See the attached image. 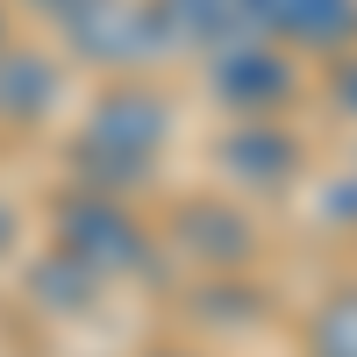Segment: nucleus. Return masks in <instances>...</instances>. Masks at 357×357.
<instances>
[{"label": "nucleus", "mask_w": 357, "mask_h": 357, "mask_svg": "<svg viewBox=\"0 0 357 357\" xmlns=\"http://www.w3.org/2000/svg\"><path fill=\"white\" fill-rule=\"evenodd\" d=\"M151 357H200V350H178V343H165V350H151Z\"/></svg>", "instance_id": "nucleus-15"}, {"label": "nucleus", "mask_w": 357, "mask_h": 357, "mask_svg": "<svg viewBox=\"0 0 357 357\" xmlns=\"http://www.w3.org/2000/svg\"><path fill=\"white\" fill-rule=\"evenodd\" d=\"M257 36L286 50H350L357 43V0H243Z\"/></svg>", "instance_id": "nucleus-7"}, {"label": "nucleus", "mask_w": 357, "mask_h": 357, "mask_svg": "<svg viewBox=\"0 0 357 357\" xmlns=\"http://www.w3.org/2000/svg\"><path fill=\"white\" fill-rule=\"evenodd\" d=\"M207 86L236 122H257V114H286L301 100V50H286L272 36H236L222 50H207Z\"/></svg>", "instance_id": "nucleus-3"}, {"label": "nucleus", "mask_w": 357, "mask_h": 357, "mask_svg": "<svg viewBox=\"0 0 357 357\" xmlns=\"http://www.w3.org/2000/svg\"><path fill=\"white\" fill-rule=\"evenodd\" d=\"M343 57V50H336ZM329 100L343 107V114H357V57H343V65H336V79H329Z\"/></svg>", "instance_id": "nucleus-13"}, {"label": "nucleus", "mask_w": 357, "mask_h": 357, "mask_svg": "<svg viewBox=\"0 0 357 357\" xmlns=\"http://www.w3.org/2000/svg\"><path fill=\"white\" fill-rule=\"evenodd\" d=\"M100 293H107V279L93 272V264H79L72 250H57V243L29 264V301H36L43 314H86Z\"/></svg>", "instance_id": "nucleus-10"}, {"label": "nucleus", "mask_w": 357, "mask_h": 357, "mask_svg": "<svg viewBox=\"0 0 357 357\" xmlns=\"http://www.w3.org/2000/svg\"><path fill=\"white\" fill-rule=\"evenodd\" d=\"M172 243H178V257L207 264V272H243V264L257 257V229H250V215H243V200L207 193V200H186V207H178Z\"/></svg>", "instance_id": "nucleus-6"}, {"label": "nucleus", "mask_w": 357, "mask_h": 357, "mask_svg": "<svg viewBox=\"0 0 357 357\" xmlns=\"http://www.w3.org/2000/svg\"><path fill=\"white\" fill-rule=\"evenodd\" d=\"M151 15L172 50H222L236 36H257L243 0H151Z\"/></svg>", "instance_id": "nucleus-9"}, {"label": "nucleus", "mask_w": 357, "mask_h": 357, "mask_svg": "<svg viewBox=\"0 0 357 357\" xmlns=\"http://www.w3.org/2000/svg\"><path fill=\"white\" fill-rule=\"evenodd\" d=\"M50 229H57V250H72L79 264H93L100 279H143L158 272V243L151 229L129 215L122 193H100V186H79L50 207Z\"/></svg>", "instance_id": "nucleus-2"}, {"label": "nucleus", "mask_w": 357, "mask_h": 357, "mask_svg": "<svg viewBox=\"0 0 357 357\" xmlns=\"http://www.w3.org/2000/svg\"><path fill=\"white\" fill-rule=\"evenodd\" d=\"M0 43H8V8H0Z\"/></svg>", "instance_id": "nucleus-16"}, {"label": "nucleus", "mask_w": 357, "mask_h": 357, "mask_svg": "<svg viewBox=\"0 0 357 357\" xmlns=\"http://www.w3.org/2000/svg\"><path fill=\"white\" fill-rule=\"evenodd\" d=\"M57 107H65L57 57L29 50V43H0V122L8 129H43Z\"/></svg>", "instance_id": "nucleus-8"}, {"label": "nucleus", "mask_w": 357, "mask_h": 357, "mask_svg": "<svg viewBox=\"0 0 357 357\" xmlns=\"http://www.w3.org/2000/svg\"><path fill=\"white\" fill-rule=\"evenodd\" d=\"M215 165L229 186L243 193H286L301 178V136L279 129V114H257V122H236L222 143H215Z\"/></svg>", "instance_id": "nucleus-5"}, {"label": "nucleus", "mask_w": 357, "mask_h": 357, "mask_svg": "<svg viewBox=\"0 0 357 357\" xmlns=\"http://www.w3.org/2000/svg\"><path fill=\"white\" fill-rule=\"evenodd\" d=\"M65 36H72V50L86 65H100V72H143V65H158L172 50L158 15H151V0H100L86 22L65 29Z\"/></svg>", "instance_id": "nucleus-4"}, {"label": "nucleus", "mask_w": 357, "mask_h": 357, "mask_svg": "<svg viewBox=\"0 0 357 357\" xmlns=\"http://www.w3.org/2000/svg\"><path fill=\"white\" fill-rule=\"evenodd\" d=\"M29 15H43V22H57V29H72V22H86L100 8V0H22Z\"/></svg>", "instance_id": "nucleus-12"}, {"label": "nucleus", "mask_w": 357, "mask_h": 357, "mask_svg": "<svg viewBox=\"0 0 357 357\" xmlns=\"http://www.w3.org/2000/svg\"><path fill=\"white\" fill-rule=\"evenodd\" d=\"M15 243H22V215H15V200H0V264L15 257Z\"/></svg>", "instance_id": "nucleus-14"}, {"label": "nucleus", "mask_w": 357, "mask_h": 357, "mask_svg": "<svg viewBox=\"0 0 357 357\" xmlns=\"http://www.w3.org/2000/svg\"><path fill=\"white\" fill-rule=\"evenodd\" d=\"M165 143H172V93L136 72H114L93 107L79 114L72 129V178L79 186H100V193H136L151 186L158 165H165Z\"/></svg>", "instance_id": "nucleus-1"}, {"label": "nucleus", "mask_w": 357, "mask_h": 357, "mask_svg": "<svg viewBox=\"0 0 357 357\" xmlns=\"http://www.w3.org/2000/svg\"><path fill=\"white\" fill-rule=\"evenodd\" d=\"M307 357H357V286H336L307 314Z\"/></svg>", "instance_id": "nucleus-11"}]
</instances>
